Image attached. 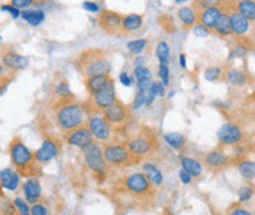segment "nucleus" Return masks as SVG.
Segmentation results:
<instances>
[{"label": "nucleus", "instance_id": "f257e3e1", "mask_svg": "<svg viewBox=\"0 0 255 215\" xmlns=\"http://www.w3.org/2000/svg\"><path fill=\"white\" fill-rule=\"evenodd\" d=\"M77 71L84 76L90 78L94 75L107 73L112 71V60L106 50L102 49H87L78 54L74 60Z\"/></svg>", "mask_w": 255, "mask_h": 215}, {"label": "nucleus", "instance_id": "f03ea898", "mask_svg": "<svg viewBox=\"0 0 255 215\" xmlns=\"http://www.w3.org/2000/svg\"><path fill=\"white\" fill-rule=\"evenodd\" d=\"M9 155L12 167L22 176V177H40L41 174V164L37 161L34 152L28 149L22 139L13 138L9 143Z\"/></svg>", "mask_w": 255, "mask_h": 215}, {"label": "nucleus", "instance_id": "7ed1b4c3", "mask_svg": "<svg viewBox=\"0 0 255 215\" xmlns=\"http://www.w3.org/2000/svg\"><path fill=\"white\" fill-rule=\"evenodd\" d=\"M53 111H54L56 125L63 134L75 129L81 125H84L85 119H87L85 106H82L81 103L75 101L74 97L66 98V100L59 98V103L54 106Z\"/></svg>", "mask_w": 255, "mask_h": 215}, {"label": "nucleus", "instance_id": "20e7f679", "mask_svg": "<svg viewBox=\"0 0 255 215\" xmlns=\"http://www.w3.org/2000/svg\"><path fill=\"white\" fill-rule=\"evenodd\" d=\"M127 143L129 151L132 152V155L136 158L138 162H142L148 157H151L158 148V142H157L155 135L147 128H144L136 136L127 141Z\"/></svg>", "mask_w": 255, "mask_h": 215}, {"label": "nucleus", "instance_id": "39448f33", "mask_svg": "<svg viewBox=\"0 0 255 215\" xmlns=\"http://www.w3.org/2000/svg\"><path fill=\"white\" fill-rule=\"evenodd\" d=\"M103 154L109 167L124 168V167L139 164L129 151L127 142H113V143L106 142L103 146Z\"/></svg>", "mask_w": 255, "mask_h": 215}, {"label": "nucleus", "instance_id": "423d86ee", "mask_svg": "<svg viewBox=\"0 0 255 215\" xmlns=\"http://www.w3.org/2000/svg\"><path fill=\"white\" fill-rule=\"evenodd\" d=\"M122 186L130 195L138 196V198H151L155 192V188L151 185V182L147 179V176L142 171L141 173L139 171L132 173V174L127 176L122 180Z\"/></svg>", "mask_w": 255, "mask_h": 215}, {"label": "nucleus", "instance_id": "0eeeda50", "mask_svg": "<svg viewBox=\"0 0 255 215\" xmlns=\"http://www.w3.org/2000/svg\"><path fill=\"white\" fill-rule=\"evenodd\" d=\"M82 152H84V160H85L87 167L96 176H104L107 170V162L104 160L103 146H100L97 142H91L82 149Z\"/></svg>", "mask_w": 255, "mask_h": 215}, {"label": "nucleus", "instance_id": "6e6552de", "mask_svg": "<svg viewBox=\"0 0 255 215\" xmlns=\"http://www.w3.org/2000/svg\"><path fill=\"white\" fill-rule=\"evenodd\" d=\"M116 100L118 98H116L115 81L110 78L94 95H91V101L88 104H91L94 113H102L104 108H107L110 104H113Z\"/></svg>", "mask_w": 255, "mask_h": 215}, {"label": "nucleus", "instance_id": "1a4fd4ad", "mask_svg": "<svg viewBox=\"0 0 255 215\" xmlns=\"http://www.w3.org/2000/svg\"><path fill=\"white\" fill-rule=\"evenodd\" d=\"M87 126L90 132L93 134L94 139L99 142H109L113 135V126L109 123V120L103 116L102 113H94L87 119Z\"/></svg>", "mask_w": 255, "mask_h": 215}, {"label": "nucleus", "instance_id": "9d476101", "mask_svg": "<svg viewBox=\"0 0 255 215\" xmlns=\"http://www.w3.org/2000/svg\"><path fill=\"white\" fill-rule=\"evenodd\" d=\"M97 22H99V27L109 35H124V31H122L124 15L122 13L103 9L97 16Z\"/></svg>", "mask_w": 255, "mask_h": 215}, {"label": "nucleus", "instance_id": "9b49d317", "mask_svg": "<svg viewBox=\"0 0 255 215\" xmlns=\"http://www.w3.org/2000/svg\"><path fill=\"white\" fill-rule=\"evenodd\" d=\"M102 114L109 120V123L115 128H125L130 119V111L129 108L121 103L119 100H116L113 104H110L107 108H104Z\"/></svg>", "mask_w": 255, "mask_h": 215}, {"label": "nucleus", "instance_id": "f8f14e48", "mask_svg": "<svg viewBox=\"0 0 255 215\" xmlns=\"http://www.w3.org/2000/svg\"><path fill=\"white\" fill-rule=\"evenodd\" d=\"M65 141L71 146L84 149L87 145L94 142V136L90 132V129H88V126L85 123V125H81V126H78L75 129L69 131V132H65Z\"/></svg>", "mask_w": 255, "mask_h": 215}, {"label": "nucleus", "instance_id": "ddd939ff", "mask_svg": "<svg viewBox=\"0 0 255 215\" xmlns=\"http://www.w3.org/2000/svg\"><path fill=\"white\" fill-rule=\"evenodd\" d=\"M60 151V145L54 141V139H44L43 145L34 152L37 161L40 162L41 165L50 162L51 160H54L59 155Z\"/></svg>", "mask_w": 255, "mask_h": 215}, {"label": "nucleus", "instance_id": "4468645a", "mask_svg": "<svg viewBox=\"0 0 255 215\" xmlns=\"http://www.w3.org/2000/svg\"><path fill=\"white\" fill-rule=\"evenodd\" d=\"M217 136H219V142L222 145H228V146L229 145H236V143H239L242 141V132H241V129L236 125H233V123L223 125L220 128Z\"/></svg>", "mask_w": 255, "mask_h": 215}, {"label": "nucleus", "instance_id": "2eb2a0df", "mask_svg": "<svg viewBox=\"0 0 255 215\" xmlns=\"http://www.w3.org/2000/svg\"><path fill=\"white\" fill-rule=\"evenodd\" d=\"M203 162H204L205 167L210 168L211 171H220V170L226 168L232 162V160L222 151H211V152L205 154Z\"/></svg>", "mask_w": 255, "mask_h": 215}, {"label": "nucleus", "instance_id": "dca6fc26", "mask_svg": "<svg viewBox=\"0 0 255 215\" xmlns=\"http://www.w3.org/2000/svg\"><path fill=\"white\" fill-rule=\"evenodd\" d=\"M24 198L28 204H37L41 201V185L38 182V177H28L22 185Z\"/></svg>", "mask_w": 255, "mask_h": 215}, {"label": "nucleus", "instance_id": "f3484780", "mask_svg": "<svg viewBox=\"0 0 255 215\" xmlns=\"http://www.w3.org/2000/svg\"><path fill=\"white\" fill-rule=\"evenodd\" d=\"M1 63L6 69L18 72V71H24L28 68L29 60L21 54L15 53V52H6L1 57Z\"/></svg>", "mask_w": 255, "mask_h": 215}, {"label": "nucleus", "instance_id": "a211bd4d", "mask_svg": "<svg viewBox=\"0 0 255 215\" xmlns=\"http://www.w3.org/2000/svg\"><path fill=\"white\" fill-rule=\"evenodd\" d=\"M222 10L217 4H211L208 7H205L204 10L198 15V24H201L203 27H205L210 32L214 31L216 24H217V19L220 16Z\"/></svg>", "mask_w": 255, "mask_h": 215}, {"label": "nucleus", "instance_id": "6ab92c4d", "mask_svg": "<svg viewBox=\"0 0 255 215\" xmlns=\"http://www.w3.org/2000/svg\"><path fill=\"white\" fill-rule=\"evenodd\" d=\"M229 18L232 34L236 35V37H244L250 29V21L245 16H242L239 12H236V9L230 12Z\"/></svg>", "mask_w": 255, "mask_h": 215}, {"label": "nucleus", "instance_id": "aec40b11", "mask_svg": "<svg viewBox=\"0 0 255 215\" xmlns=\"http://www.w3.org/2000/svg\"><path fill=\"white\" fill-rule=\"evenodd\" d=\"M19 180H21V174L12 167H7L4 170L0 171V182H1V186L3 189H7V190H16L19 186Z\"/></svg>", "mask_w": 255, "mask_h": 215}, {"label": "nucleus", "instance_id": "412c9836", "mask_svg": "<svg viewBox=\"0 0 255 215\" xmlns=\"http://www.w3.org/2000/svg\"><path fill=\"white\" fill-rule=\"evenodd\" d=\"M144 24V18L142 15L139 13H129V15H124V24H122V31H124V35L125 34H132V32H136L142 28Z\"/></svg>", "mask_w": 255, "mask_h": 215}, {"label": "nucleus", "instance_id": "4be33fe9", "mask_svg": "<svg viewBox=\"0 0 255 215\" xmlns=\"http://www.w3.org/2000/svg\"><path fill=\"white\" fill-rule=\"evenodd\" d=\"M178 18L185 28H192L198 22V16L192 6H182L178 10Z\"/></svg>", "mask_w": 255, "mask_h": 215}, {"label": "nucleus", "instance_id": "5701e85b", "mask_svg": "<svg viewBox=\"0 0 255 215\" xmlns=\"http://www.w3.org/2000/svg\"><path fill=\"white\" fill-rule=\"evenodd\" d=\"M109 79H110V75L102 73V75H94V76L85 78L84 83H85V88H87L88 94H90V95H94V94H96V92H97Z\"/></svg>", "mask_w": 255, "mask_h": 215}, {"label": "nucleus", "instance_id": "b1692460", "mask_svg": "<svg viewBox=\"0 0 255 215\" xmlns=\"http://www.w3.org/2000/svg\"><path fill=\"white\" fill-rule=\"evenodd\" d=\"M21 18L28 22L31 27H38L44 19H46V12L41 9H29V10H22Z\"/></svg>", "mask_w": 255, "mask_h": 215}, {"label": "nucleus", "instance_id": "393cba45", "mask_svg": "<svg viewBox=\"0 0 255 215\" xmlns=\"http://www.w3.org/2000/svg\"><path fill=\"white\" fill-rule=\"evenodd\" d=\"M235 9L250 22L255 21V0H238L235 3Z\"/></svg>", "mask_w": 255, "mask_h": 215}, {"label": "nucleus", "instance_id": "a878e982", "mask_svg": "<svg viewBox=\"0 0 255 215\" xmlns=\"http://www.w3.org/2000/svg\"><path fill=\"white\" fill-rule=\"evenodd\" d=\"M142 173L147 176V179L151 182V185H153L154 188H158V186H161V183H163V174H161V171L151 164V162H145L144 165H142Z\"/></svg>", "mask_w": 255, "mask_h": 215}, {"label": "nucleus", "instance_id": "bb28decb", "mask_svg": "<svg viewBox=\"0 0 255 215\" xmlns=\"http://www.w3.org/2000/svg\"><path fill=\"white\" fill-rule=\"evenodd\" d=\"M182 168L189 173L192 177H200L203 174V164L201 161L195 160V158H191V157H185L182 158Z\"/></svg>", "mask_w": 255, "mask_h": 215}, {"label": "nucleus", "instance_id": "cd10ccee", "mask_svg": "<svg viewBox=\"0 0 255 215\" xmlns=\"http://www.w3.org/2000/svg\"><path fill=\"white\" fill-rule=\"evenodd\" d=\"M214 31H216L220 37H228V35L232 34V29H230V18L228 12H222V13H220Z\"/></svg>", "mask_w": 255, "mask_h": 215}, {"label": "nucleus", "instance_id": "c85d7f7f", "mask_svg": "<svg viewBox=\"0 0 255 215\" xmlns=\"http://www.w3.org/2000/svg\"><path fill=\"white\" fill-rule=\"evenodd\" d=\"M163 139L166 141L167 145H170L173 149L176 151H182L186 145V139L182 134H178V132H170V134H166L163 136Z\"/></svg>", "mask_w": 255, "mask_h": 215}, {"label": "nucleus", "instance_id": "c756f323", "mask_svg": "<svg viewBox=\"0 0 255 215\" xmlns=\"http://www.w3.org/2000/svg\"><path fill=\"white\" fill-rule=\"evenodd\" d=\"M238 170L245 180H254L255 179V161L242 160L238 164Z\"/></svg>", "mask_w": 255, "mask_h": 215}, {"label": "nucleus", "instance_id": "7c9ffc66", "mask_svg": "<svg viewBox=\"0 0 255 215\" xmlns=\"http://www.w3.org/2000/svg\"><path fill=\"white\" fill-rule=\"evenodd\" d=\"M147 44H148V40H145V38H138V40H133V41H129V43H128L127 50L132 54H141L145 50Z\"/></svg>", "mask_w": 255, "mask_h": 215}, {"label": "nucleus", "instance_id": "2f4dec72", "mask_svg": "<svg viewBox=\"0 0 255 215\" xmlns=\"http://www.w3.org/2000/svg\"><path fill=\"white\" fill-rule=\"evenodd\" d=\"M155 56L160 60V63H166V65L169 63V60H170V49H169V46H167L166 41H160L157 44Z\"/></svg>", "mask_w": 255, "mask_h": 215}, {"label": "nucleus", "instance_id": "473e14b6", "mask_svg": "<svg viewBox=\"0 0 255 215\" xmlns=\"http://www.w3.org/2000/svg\"><path fill=\"white\" fill-rule=\"evenodd\" d=\"M226 79H228L232 85L241 86V85H245L247 76H245V73H244L242 71H239V69H230L229 72H228V75H226Z\"/></svg>", "mask_w": 255, "mask_h": 215}, {"label": "nucleus", "instance_id": "72a5a7b5", "mask_svg": "<svg viewBox=\"0 0 255 215\" xmlns=\"http://www.w3.org/2000/svg\"><path fill=\"white\" fill-rule=\"evenodd\" d=\"M54 92L57 94V97L60 100H66V98H72L74 97L72 95V91H71V86H69V83L66 81L59 82L56 85V88H54Z\"/></svg>", "mask_w": 255, "mask_h": 215}, {"label": "nucleus", "instance_id": "f704fd0d", "mask_svg": "<svg viewBox=\"0 0 255 215\" xmlns=\"http://www.w3.org/2000/svg\"><path fill=\"white\" fill-rule=\"evenodd\" d=\"M220 76H222V69L220 68H208L204 73V78L210 82L217 81Z\"/></svg>", "mask_w": 255, "mask_h": 215}, {"label": "nucleus", "instance_id": "c9c22d12", "mask_svg": "<svg viewBox=\"0 0 255 215\" xmlns=\"http://www.w3.org/2000/svg\"><path fill=\"white\" fill-rule=\"evenodd\" d=\"M29 214L32 215H47L49 214V210L44 204L41 202H37V204H32L31 208H29Z\"/></svg>", "mask_w": 255, "mask_h": 215}, {"label": "nucleus", "instance_id": "e433bc0d", "mask_svg": "<svg viewBox=\"0 0 255 215\" xmlns=\"http://www.w3.org/2000/svg\"><path fill=\"white\" fill-rule=\"evenodd\" d=\"M13 204H15V208L18 210V213L22 215H28L29 214V208L31 207H28V202L26 201H22L21 198H16L15 201H13Z\"/></svg>", "mask_w": 255, "mask_h": 215}, {"label": "nucleus", "instance_id": "4c0bfd02", "mask_svg": "<svg viewBox=\"0 0 255 215\" xmlns=\"http://www.w3.org/2000/svg\"><path fill=\"white\" fill-rule=\"evenodd\" d=\"M133 73H135L136 79H142V78H151L153 79V75H151L150 69H147L145 66H136Z\"/></svg>", "mask_w": 255, "mask_h": 215}, {"label": "nucleus", "instance_id": "58836bf2", "mask_svg": "<svg viewBox=\"0 0 255 215\" xmlns=\"http://www.w3.org/2000/svg\"><path fill=\"white\" fill-rule=\"evenodd\" d=\"M147 94L148 91H138L136 97H135V101H133V108H141L145 103H147Z\"/></svg>", "mask_w": 255, "mask_h": 215}, {"label": "nucleus", "instance_id": "ea45409f", "mask_svg": "<svg viewBox=\"0 0 255 215\" xmlns=\"http://www.w3.org/2000/svg\"><path fill=\"white\" fill-rule=\"evenodd\" d=\"M158 75H160V79L163 82V85H169V68L166 63H160V68H158Z\"/></svg>", "mask_w": 255, "mask_h": 215}, {"label": "nucleus", "instance_id": "a19ab883", "mask_svg": "<svg viewBox=\"0 0 255 215\" xmlns=\"http://www.w3.org/2000/svg\"><path fill=\"white\" fill-rule=\"evenodd\" d=\"M239 201L241 202H245V201H250L251 198H253V195H254V190L251 188H248V186H245V188H242L239 190Z\"/></svg>", "mask_w": 255, "mask_h": 215}, {"label": "nucleus", "instance_id": "79ce46f5", "mask_svg": "<svg viewBox=\"0 0 255 215\" xmlns=\"http://www.w3.org/2000/svg\"><path fill=\"white\" fill-rule=\"evenodd\" d=\"M35 0H10V4H13L18 9H26L34 4Z\"/></svg>", "mask_w": 255, "mask_h": 215}, {"label": "nucleus", "instance_id": "37998d69", "mask_svg": "<svg viewBox=\"0 0 255 215\" xmlns=\"http://www.w3.org/2000/svg\"><path fill=\"white\" fill-rule=\"evenodd\" d=\"M1 10L9 12L13 18H19V16H21V10H19L18 7H15L13 4H3V6H1Z\"/></svg>", "mask_w": 255, "mask_h": 215}, {"label": "nucleus", "instance_id": "c03bdc74", "mask_svg": "<svg viewBox=\"0 0 255 215\" xmlns=\"http://www.w3.org/2000/svg\"><path fill=\"white\" fill-rule=\"evenodd\" d=\"M194 32H195L197 37H207V35L210 34V31L205 27H203L201 24H198V25L195 24V25H194Z\"/></svg>", "mask_w": 255, "mask_h": 215}, {"label": "nucleus", "instance_id": "a18cd8bd", "mask_svg": "<svg viewBox=\"0 0 255 215\" xmlns=\"http://www.w3.org/2000/svg\"><path fill=\"white\" fill-rule=\"evenodd\" d=\"M82 6H84V9L88 10V12H99V10H100L99 4H97L96 1H84Z\"/></svg>", "mask_w": 255, "mask_h": 215}, {"label": "nucleus", "instance_id": "49530a36", "mask_svg": "<svg viewBox=\"0 0 255 215\" xmlns=\"http://www.w3.org/2000/svg\"><path fill=\"white\" fill-rule=\"evenodd\" d=\"M10 81H12V78H9V76H0V95L7 89Z\"/></svg>", "mask_w": 255, "mask_h": 215}, {"label": "nucleus", "instance_id": "de8ad7c7", "mask_svg": "<svg viewBox=\"0 0 255 215\" xmlns=\"http://www.w3.org/2000/svg\"><path fill=\"white\" fill-rule=\"evenodd\" d=\"M119 79H121V82H122L125 86H130V85H132V78L128 75L127 72H122V73L119 75Z\"/></svg>", "mask_w": 255, "mask_h": 215}, {"label": "nucleus", "instance_id": "09e8293b", "mask_svg": "<svg viewBox=\"0 0 255 215\" xmlns=\"http://www.w3.org/2000/svg\"><path fill=\"white\" fill-rule=\"evenodd\" d=\"M179 177H180V180H182V183H185V185H188V183H191V174L189 173H186L183 168H182V171L179 173Z\"/></svg>", "mask_w": 255, "mask_h": 215}, {"label": "nucleus", "instance_id": "8fccbe9b", "mask_svg": "<svg viewBox=\"0 0 255 215\" xmlns=\"http://www.w3.org/2000/svg\"><path fill=\"white\" fill-rule=\"evenodd\" d=\"M155 88H157V95L163 97L164 95V85H163V82H155Z\"/></svg>", "mask_w": 255, "mask_h": 215}, {"label": "nucleus", "instance_id": "3c124183", "mask_svg": "<svg viewBox=\"0 0 255 215\" xmlns=\"http://www.w3.org/2000/svg\"><path fill=\"white\" fill-rule=\"evenodd\" d=\"M230 214H233V215H250V211H247V210H242V208H238V210H232V211H230Z\"/></svg>", "mask_w": 255, "mask_h": 215}, {"label": "nucleus", "instance_id": "603ef678", "mask_svg": "<svg viewBox=\"0 0 255 215\" xmlns=\"http://www.w3.org/2000/svg\"><path fill=\"white\" fill-rule=\"evenodd\" d=\"M179 60H180V66H182V68H186V59H185V54H180V56H179Z\"/></svg>", "mask_w": 255, "mask_h": 215}, {"label": "nucleus", "instance_id": "864d4df0", "mask_svg": "<svg viewBox=\"0 0 255 215\" xmlns=\"http://www.w3.org/2000/svg\"><path fill=\"white\" fill-rule=\"evenodd\" d=\"M0 198H4V195H3V186H1V182H0Z\"/></svg>", "mask_w": 255, "mask_h": 215}, {"label": "nucleus", "instance_id": "5fc2aeb1", "mask_svg": "<svg viewBox=\"0 0 255 215\" xmlns=\"http://www.w3.org/2000/svg\"><path fill=\"white\" fill-rule=\"evenodd\" d=\"M4 66H0V76H3V73H4V69H3Z\"/></svg>", "mask_w": 255, "mask_h": 215}, {"label": "nucleus", "instance_id": "6e6d98bb", "mask_svg": "<svg viewBox=\"0 0 255 215\" xmlns=\"http://www.w3.org/2000/svg\"><path fill=\"white\" fill-rule=\"evenodd\" d=\"M176 3H183V1H188V0H175Z\"/></svg>", "mask_w": 255, "mask_h": 215}, {"label": "nucleus", "instance_id": "4d7b16f0", "mask_svg": "<svg viewBox=\"0 0 255 215\" xmlns=\"http://www.w3.org/2000/svg\"><path fill=\"white\" fill-rule=\"evenodd\" d=\"M211 1H216V3H219V1H222V0H211Z\"/></svg>", "mask_w": 255, "mask_h": 215}, {"label": "nucleus", "instance_id": "13d9d810", "mask_svg": "<svg viewBox=\"0 0 255 215\" xmlns=\"http://www.w3.org/2000/svg\"><path fill=\"white\" fill-rule=\"evenodd\" d=\"M229 1H233V3H236V1H238V0H229Z\"/></svg>", "mask_w": 255, "mask_h": 215}, {"label": "nucleus", "instance_id": "bf43d9fd", "mask_svg": "<svg viewBox=\"0 0 255 215\" xmlns=\"http://www.w3.org/2000/svg\"><path fill=\"white\" fill-rule=\"evenodd\" d=\"M254 54H255V49H254Z\"/></svg>", "mask_w": 255, "mask_h": 215}]
</instances>
